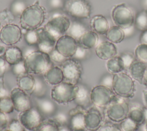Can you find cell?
Wrapping results in <instances>:
<instances>
[{
  "label": "cell",
  "instance_id": "cell-19",
  "mask_svg": "<svg viewBox=\"0 0 147 131\" xmlns=\"http://www.w3.org/2000/svg\"><path fill=\"white\" fill-rule=\"evenodd\" d=\"M87 109L77 105L71 109L68 113L70 116L69 125L72 129L84 128V114Z\"/></svg>",
  "mask_w": 147,
  "mask_h": 131
},
{
  "label": "cell",
  "instance_id": "cell-35",
  "mask_svg": "<svg viewBox=\"0 0 147 131\" xmlns=\"http://www.w3.org/2000/svg\"><path fill=\"white\" fill-rule=\"evenodd\" d=\"M136 59L145 63H147V44H140L134 50Z\"/></svg>",
  "mask_w": 147,
  "mask_h": 131
},
{
  "label": "cell",
  "instance_id": "cell-29",
  "mask_svg": "<svg viewBox=\"0 0 147 131\" xmlns=\"http://www.w3.org/2000/svg\"><path fill=\"white\" fill-rule=\"evenodd\" d=\"M106 66L108 72L112 74H118L125 70L120 56H115L107 60Z\"/></svg>",
  "mask_w": 147,
  "mask_h": 131
},
{
  "label": "cell",
  "instance_id": "cell-56",
  "mask_svg": "<svg viewBox=\"0 0 147 131\" xmlns=\"http://www.w3.org/2000/svg\"><path fill=\"white\" fill-rule=\"evenodd\" d=\"M144 113V116H145V122H147V106H144L142 107Z\"/></svg>",
  "mask_w": 147,
  "mask_h": 131
},
{
  "label": "cell",
  "instance_id": "cell-51",
  "mask_svg": "<svg viewBox=\"0 0 147 131\" xmlns=\"http://www.w3.org/2000/svg\"><path fill=\"white\" fill-rule=\"evenodd\" d=\"M2 78L3 77L0 78V98L5 96H8V92L3 85Z\"/></svg>",
  "mask_w": 147,
  "mask_h": 131
},
{
  "label": "cell",
  "instance_id": "cell-2",
  "mask_svg": "<svg viewBox=\"0 0 147 131\" xmlns=\"http://www.w3.org/2000/svg\"><path fill=\"white\" fill-rule=\"evenodd\" d=\"M24 60L27 72L34 75H43L53 66L49 54L38 49L26 54Z\"/></svg>",
  "mask_w": 147,
  "mask_h": 131
},
{
  "label": "cell",
  "instance_id": "cell-63",
  "mask_svg": "<svg viewBox=\"0 0 147 131\" xmlns=\"http://www.w3.org/2000/svg\"><path fill=\"white\" fill-rule=\"evenodd\" d=\"M0 78H1V77H0Z\"/></svg>",
  "mask_w": 147,
  "mask_h": 131
},
{
  "label": "cell",
  "instance_id": "cell-3",
  "mask_svg": "<svg viewBox=\"0 0 147 131\" xmlns=\"http://www.w3.org/2000/svg\"><path fill=\"white\" fill-rule=\"evenodd\" d=\"M112 90L120 98H132L136 91L134 80L130 75L123 72L113 74Z\"/></svg>",
  "mask_w": 147,
  "mask_h": 131
},
{
  "label": "cell",
  "instance_id": "cell-32",
  "mask_svg": "<svg viewBox=\"0 0 147 131\" xmlns=\"http://www.w3.org/2000/svg\"><path fill=\"white\" fill-rule=\"evenodd\" d=\"M127 117L136 122L139 126L145 122L142 107L133 106L130 108Z\"/></svg>",
  "mask_w": 147,
  "mask_h": 131
},
{
  "label": "cell",
  "instance_id": "cell-41",
  "mask_svg": "<svg viewBox=\"0 0 147 131\" xmlns=\"http://www.w3.org/2000/svg\"><path fill=\"white\" fill-rule=\"evenodd\" d=\"M11 71L16 77L21 75L28 73L25 66L24 60H23L18 63L11 66Z\"/></svg>",
  "mask_w": 147,
  "mask_h": 131
},
{
  "label": "cell",
  "instance_id": "cell-54",
  "mask_svg": "<svg viewBox=\"0 0 147 131\" xmlns=\"http://www.w3.org/2000/svg\"><path fill=\"white\" fill-rule=\"evenodd\" d=\"M142 93L144 102H145L146 105L147 106V90H144L142 91Z\"/></svg>",
  "mask_w": 147,
  "mask_h": 131
},
{
  "label": "cell",
  "instance_id": "cell-60",
  "mask_svg": "<svg viewBox=\"0 0 147 131\" xmlns=\"http://www.w3.org/2000/svg\"><path fill=\"white\" fill-rule=\"evenodd\" d=\"M145 131H147V122H146V124H145Z\"/></svg>",
  "mask_w": 147,
  "mask_h": 131
},
{
  "label": "cell",
  "instance_id": "cell-33",
  "mask_svg": "<svg viewBox=\"0 0 147 131\" xmlns=\"http://www.w3.org/2000/svg\"><path fill=\"white\" fill-rule=\"evenodd\" d=\"M135 28L142 32L147 30V11L143 10L138 12L134 18Z\"/></svg>",
  "mask_w": 147,
  "mask_h": 131
},
{
  "label": "cell",
  "instance_id": "cell-57",
  "mask_svg": "<svg viewBox=\"0 0 147 131\" xmlns=\"http://www.w3.org/2000/svg\"><path fill=\"white\" fill-rule=\"evenodd\" d=\"M143 83H145V84H147V66L145 71V74L144 75V78H143Z\"/></svg>",
  "mask_w": 147,
  "mask_h": 131
},
{
  "label": "cell",
  "instance_id": "cell-38",
  "mask_svg": "<svg viewBox=\"0 0 147 131\" xmlns=\"http://www.w3.org/2000/svg\"><path fill=\"white\" fill-rule=\"evenodd\" d=\"M59 125L69 124L70 116L68 113L63 110H57L52 117Z\"/></svg>",
  "mask_w": 147,
  "mask_h": 131
},
{
  "label": "cell",
  "instance_id": "cell-14",
  "mask_svg": "<svg viewBox=\"0 0 147 131\" xmlns=\"http://www.w3.org/2000/svg\"><path fill=\"white\" fill-rule=\"evenodd\" d=\"M9 96L13 102L14 110L17 112L26 111L33 106L29 95L19 87L13 88Z\"/></svg>",
  "mask_w": 147,
  "mask_h": 131
},
{
  "label": "cell",
  "instance_id": "cell-30",
  "mask_svg": "<svg viewBox=\"0 0 147 131\" xmlns=\"http://www.w3.org/2000/svg\"><path fill=\"white\" fill-rule=\"evenodd\" d=\"M87 30V26L83 23L79 21H74L71 22L67 34L74 37L78 41L80 37Z\"/></svg>",
  "mask_w": 147,
  "mask_h": 131
},
{
  "label": "cell",
  "instance_id": "cell-24",
  "mask_svg": "<svg viewBox=\"0 0 147 131\" xmlns=\"http://www.w3.org/2000/svg\"><path fill=\"white\" fill-rule=\"evenodd\" d=\"M146 63L136 60L128 69L130 76L140 84L143 83V78L146 68Z\"/></svg>",
  "mask_w": 147,
  "mask_h": 131
},
{
  "label": "cell",
  "instance_id": "cell-50",
  "mask_svg": "<svg viewBox=\"0 0 147 131\" xmlns=\"http://www.w3.org/2000/svg\"><path fill=\"white\" fill-rule=\"evenodd\" d=\"M65 2L63 0H50L49 3L52 7L55 9H60L64 7Z\"/></svg>",
  "mask_w": 147,
  "mask_h": 131
},
{
  "label": "cell",
  "instance_id": "cell-34",
  "mask_svg": "<svg viewBox=\"0 0 147 131\" xmlns=\"http://www.w3.org/2000/svg\"><path fill=\"white\" fill-rule=\"evenodd\" d=\"M14 110V105L9 95L0 98V111L5 113L10 114Z\"/></svg>",
  "mask_w": 147,
  "mask_h": 131
},
{
  "label": "cell",
  "instance_id": "cell-21",
  "mask_svg": "<svg viewBox=\"0 0 147 131\" xmlns=\"http://www.w3.org/2000/svg\"><path fill=\"white\" fill-rule=\"evenodd\" d=\"M90 26L91 30L98 34H106L110 28L107 18L100 14L95 15L91 18Z\"/></svg>",
  "mask_w": 147,
  "mask_h": 131
},
{
  "label": "cell",
  "instance_id": "cell-7",
  "mask_svg": "<svg viewBox=\"0 0 147 131\" xmlns=\"http://www.w3.org/2000/svg\"><path fill=\"white\" fill-rule=\"evenodd\" d=\"M63 8L67 14L78 20L89 18L92 9L88 0H67Z\"/></svg>",
  "mask_w": 147,
  "mask_h": 131
},
{
  "label": "cell",
  "instance_id": "cell-52",
  "mask_svg": "<svg viewBox=\"0 0 147 131\" xmlns=\"http://www.w3.org/2000/svg\"><path fill=\"white\" fill-rule=\"evenodd\" d=\"M140 44H147V30L142 32L140 37Z\"/></svg>",
  "mask_w": 147,
  "mask_h": 131
},
{
  "label": "cell",
  "instance_id": "cell-13",
  "mask_svg": "<svg viewBox=\"0 0 147 131\" xmlns=\"http://www.w3.org/2000/svg\"><path fill=\"white\" fill-rule=\"evenodd\" d=\"M78 45L76 39L65 34L57 40L55 49L65 58H71L74 56Z\"/></svg>",
  "mask_w": 147,
  "mask_h": 131
},
{
  "label": "cell",
  "instance_id": "cell-8",
  "mask_svg": "<svg viewBox=\"0 0 147 131\" xmlns=\"http://www.w3.org/2000/svg\"><path fill=\"white\" fill-rule=\"evenodd\" d=\"M64 75V81L74 85L79 83L81 79L83 68L79 60L73 57L66 59L60 67Z\"/></svg>",
  "mask_w": 147,
  "mask_h": 131
},
{
  "label": "cell",
  "instance_id": "cell-20",
  "mask_svg": "<svg viewBox=\"0 0 147 131\" xmlns=\"http://www.w3.org/2000/svg\"><path fill=\"white\" fill-rule=\"evenodd\" d=\"M77 85L78 91L74 102L77 105L81 106L87 109V108H89L92 104L90 98L91 89H90L86 84L83 83H79Z\"/></svg>",
  "mask_w": 147,
  "mask_h": 131
},
{
  "label": "cell",
  "instance_id": "cell-59",
  "mask_svg": "<svg viewBox=\"0 0 147 131\" xmlns=\"http://www.w3.org/2000/svg\"><path fill=\"white\" fill-rule=\"evenodd\" d=\"M72 131H90L87 130V129L84 128H81V129H72Z\"/></svg>",
  "mask_w": 147,
  "mask_h": 131
},
{
  "label": "cell",
  "instance_id": "cell-6",
  "mask_svg": "<svg viewBox=\"0 0 147 131\" xmlns=\"http://www.w3.org/2000/svg\"><path fill=\"white\" fill-rule=\"evenodd\" d=\"M111 16L115 25L124 30L130 29L134 25V17L133 12L124 3L114 6Z\"/></svg>",
  "mask_w": 147,
  "mask_h": 131
},
{
  "label": "cell",
  "instance_id": "cell-17",
  "mask_svg": "<svg viewBox=\"0 0 147 131\" xmlns=\"http://www.w3.org/2000/svg\"><path fill=\"white\" fill-rule=\"evenodd\" d=\"M36 106L44 118H51L58 110L56 103L47 97L36 98Z\"/></svg>",
  "mask_w": 147,
  "mask_h": 131
},
{
  "label": "cell",
  "instance_id": "cell-22",
  "mask_svg": "<svg viewBox=\"0 0 147 131\" xmlns=\"http://www.w3.org/2000/svg\"><path fill=\"white\" fill-rule=\"evenodd\" d=\"M43 78L47 84L51 86L57 85L64 81V75L60 67L52 66L44 74Z\"/></svg>",
  "mask_w": 147,
  "mask_h": 131
},
{
  "label": "cell",
  "instance_id": "cell-61",
  "mask_svg": "<svg viewBox=\"0 0 147 131\" xmlns=\"http://www.w3.org/2000/svg\"><path fill=\"white\" fill-rule=\"evenodd\" d=\"M3 131H10V130H8V129H5V130H4Z\"/></svg>",
  "mask_w": 147,
  "mask_h": 131
},
{
  "label": "cell",
  "instance_id": "cell-10",
  "mask_svg": "<svg viewBox=\"0 0 147 131\" xmlns=\"http://www.w3.org/2000/svg\"><path fill=\"white\" fill-rule=\"evenodd\" d=\"M116 97L113 90L102 85H97L91 89L92 103L98 107H106Z\"/></svg>",
  "mask_w": 147,
  "mask_h": 131
},
{
  "label": "cell",
  "instance_id": "cell-37",
  "mask_svg": "<svg viewBox=\"0 0 147 131\" xmlns=\"http://www.w3.org/2000/svg\"><path fill=\"white\" fill-rule=\"evenodd\" d=\"M139 125L129 117L126 118L120 122V129L122 131H137Z\"/></svg>",
  "mask_w": 147,
  "mask_h": 131
},
{
  "label": "cell",
  "instance_id": "cell-49",
  "mask_svg": "<svg viewBox=\"0 0 147 131\" xmlns=\"http://www.w3.org/2000/svg\"><path fill=\"white\" fill-rule=\"evenodd\" d=\"M7 64L5 58L0 56V77H3L7 68Z\"/></svg>",
  "mask_w": 147,
  "mask_h": 131
},
{
  "label": "cell",
  "instance_id": "cell-9",
  "mask_svg": "<svg viewBox=\"0 0 147 131\" xmlns=\"http://www.w3.org/2000/svg\"><path fill=\"white\" fill-rule=\"evenodd\" d=\"M71 22L65 16L57 15L52 17L44 26L55 39L57 40L67 33Z\"/></svg>",
  "mask_w": 147,
  "mask_h": 131
},
{
  "label": "cell",
  "instance_id": "cell-62",
  "mask_svg": "<svg viewBox=\"0 0 147 131\" xmlns=\"http://www.w3.org/2000/svg\"><path fill=\"white\" fill-rule=\"evenodd\" d=\"M1 21H0V30H1Z\"/></svg>",
  "mask_w": 147,
  "mask_h": 131
},
{
  "label": "cell",
  "instance_id": "cell-18",
  "mask_svg": "<svg viewBox=\"0 0 147 131\" xmlns=\"http://www.w3.org/2000/svg\"><path fill=\"white\" fill-rule=\"evenodd\" d=\"M95 52L100 59L108 60L117 56L118 51L115 44L109 41H104L96 45Z\"/></svg>",
  "mask_w": 147,
  "mask_h": 131
},
{
  "label": "cell",
  "instance_id": "cell-45",
  "mask_svg": "<svg viewBox=\"0 0 147 131\" xmlns=\"http://www.w3.org/2000/svg\"><path fill=\"white\" fill-rule=\"evenodd\" d=\"M14 17V15L10 10L5 9L0 11V21L1 20H2L5 22H7V24H10L13 21Z\"/></svg>",
  "mask_w": 147,
  "mask_h": 131
},
{
  "label": "cell",
  "instance_id": "cell-43",
  "mask_svg": "<svg viewBox=\"0 0 147 131\" xmlns=\"http://www.w3.org/2000/svg\"><path fill=\"white\" fill-rule=\"evenodd\" d=\"M96 131H122L119 126L111 121L103 122L102 125Z\"/></svg>",
  "mask_w": 147,
  "mask_h": 131
},
{
  "label": "cell",
  "instance_id": "cell-44",
  "mask_svg": "<svg viewBox=\"0 0 147 131\" xmlns=\"http://www.w3.org/2000/svg\"><path fill=\"white\" fill-rule=\"evenodd\" d=\"M113 82V74L111 73H107L103 75L100 80L99 84L105 86L112 89Z\"/></svg>",
  "mask_w": 147,
  "mask_h": 131
},
{
  "label": "cell",
  "instance_id": "cell-23",
  "mask_svg": "<svg viewBox=\"0 0 147 131\" xmlns=\"http://www.w3.org/2000/svg\"><path fill=\"white\" fill-rule=\"evenodd\" d=\"M3 57L7 63L10 66L16 64L24 59L21 49L17 46L12 45L7 48L3 54Z\"/></svg>",
  "mask_w": 147,
  "mask_h": 131
},
{
  "label": "cell",
  "instance_id": "cell-25",
  "mask_svg": "<svg viewBox=\"0 0 147 131\" xmlns=\"http://www.w3.org/2000/svg\"><path fill=\"white\" fill-rule=\"evenodd\" d=\"M99 41V36L95 32L88 30L78 40V44L90 49L96 47Z\"/></svg>",
  "mask_w": 147,
  "mask_h": 131
},
{
  "label": "cell",
  "instance_id": "cell-11",
  "mask_svg": "<svg viewBox=\"0 0 147 131\" xmlns=\"http://www.w3.org/2000/svg\"><path fill=\"white\" fill-rule=\"evenodd\" d=\"M44 118L36 106L20 113L18 115V120L25 129L29 131H34Z\"/></svg>",
  "mask_w": 147,
  "mask_h": 131
},
{
  "label": "cell",
  "instance_id": "cell-4",
  "mask_svg": "<svg viewBox=\"0 0 147 131\" xmlns=\"http://www.w3.org/2000/svg\"><path fill=\"white\" fill-rule=\"evenodd\" d=\"M78 85L63 81L53 86L51 91V97L56 103L67 105L74 101L77 94Z\"/></svg>",
  "mask_w": 147,
  "mask_h": 131
},
{
  "label": "cell",
  "instance_id": "cell-1",
  "mask_svg": "<svg viewBox=\"0 0 147 131\" xmlns=\"http://www.w3.org/2000/svg\"><path fill=\"white\" fill-rule=\"evenodd\" d=\"M46 16L45 7L37 1L34 4L27 6L20 16L21 27L26 31L36 30L44 24Z\"/></svg>",
  "mask_w": 147,
  "mask_h": 131
},
{
  "label": "cell",
  "instance_id": "cell-58",
  "mask_svg": "<svg viewBox=\"0 0 147 131\" xmlns=\"http://www.w3.org/2000/svg\"><path fill=\"white\" fill-rule=\"evenodd\" d=\"M5 50H6V49L4 47H3L2 45H0V56L4 54Z\"/></svg>",
  "mask_w": 147,
  "mask_h": 131
},
{
  "label": "cell",
  "instance_id": "cell-16",
  "mask_svg": "<svg viewBox=\"0 0 147 131\" xmlns=\"http://www.w3.org/2000/svg\"><path fill=\"white\" fill-rule=\"evenodd\" d=\"M38 34V41L37 45L38 49L49 54L54 49L57 41L44 28H40L36 30Z\"/></svg>",
  "mask_w": 147,
  "mask_h": 131
},
{
  "label": "cell",
  "instance_id": "cell-55",
  "mask_svg": "<svg viewBox=\"0 0 147 131\" xmlns=\"http://www.w3.org/2000/svg\"><path fill=\"white\" fill-rule=\"evenodd\" d=\"M141 5L144 10L147 11V0H142Z\"/></svg>",
  "mask_w": 147,
  "mask_h": 131
},
{
  "label": "cell",
  "instance_id": "cell-47",
  "mask_svg": "<svg viewBox=\"0 0 147 131\" xmlns=\"http://www.w3.org/2000/svg\"><path fill=\"white\" fill-rule=\"evenodd\" d=\"M49 56L52 61L56 63L61 64L67 59L60 53H59L55 49L49 53Z\"/></svg>",
  "mask_w": 147,
  "mask_h": 131
},
{
  "label": "cell",
  "instance_id": "cell-26",
  "mask_svg": "<svg viewBox=\"0 0 147 131\" xmlns=\"http://www.w3.org/2000/svg\"><path fill=\"white\" fill-rule=\"evenodd\" d=\"M17 83L18 87L30 94L35 85V78L32 74L26 73L17 77Z\"/></svg>",
  "mask_w": 147,
  "mask_h": 131
},
{
  "label": "cell",
  "instance_id": "cell-36",
  "mask_svg": "<svg viewBox=\"0 0 147 131\" xmlns=\"http://www.w3.org/2000/svg\"><path fill=\"white\" fill-rule=\"evenodd\" d=\"M26 7V3L23 0H15L11 4L10 10L14 16H20Z\"/></svg>",
  "mask_w": 147,
  "mask_h": 131
},
{
  "label": "cell",
  "instance_id": "cell-27",
  "mask_svg": "<svg viewBox=\"0 0 147 131\" xmlns=\"http://www.w3.org/2000/svg\"><path fill=\"white\" fill-rule=\"evenodd\" d=\"M34 76L35 78V85L30 95H33L35 98H41L47 97L48 87L43 76L41 75H35Z\"/></svg>",
  "mask_w": 147,
  "mask_h": 131
},
{
  "label": "cell",
  "instance_id": "cell-48",
  "mask_svg": "<svg viewBox=\"0 0 147 131\" xmlns=\"http://www.w3.org/2000/svg\"><path fill=\"white\" fill-rule=\"evenodd\" d=\"M8 124L6 114L0 111V131L5 130L7 127Z\"/></svg>",
  "mask_w": 147,
  "mask_h": 131
},
{
  "label": "cell",
  "instance_id": "cell-53",
  "mask_svg": "<svg viewBox=\"0 0 147 131\" xmlns=\"http://www.w3.org/2000/svg\"><path fill=\"white\" fill-rule=\"evenodd\" d=\"M59 131H72V129L68 124L59 125Z\"/></svg>",
  "mask_w": 147,
  "mask_h": 131
},
{
  "label": "cell",
  "instance_id": "cell-46",
  "mask_svg": "<svg viewBox=\"0 0 147 131\" xmlns=\"http://www.w3.org/2000/svg\"><path fill=\"white\" fill-rule=\"evenodd\" d=\"M88 50L89 49L79 45L74 56H73V58L78 60L86 59L88 54Z\"/></svg>",
  "mask_w": 147,
  "mask_h": 131
},
{
  "label": "cell",
  "instance_id": "cell-39",
  "mask_svg": "<svg viewBox=\"0 0 147 131\" xmlns=\"http://www.w3.org/2000/svg\"><path fill=\"white\" fill-rule=\"evenodd\" d=\"M25 40L27 44L29 46L37 45L38 41L37 30L26 31L25 35Z\"/></svg>",
  "mask_w": 147,
  "mask_h": 131
},
{
  "label": "cell",
  "instance_id": "cell-12",
  "mask_svg": "<svg viewBox=\"0 0 147 131\" xmlns=\"http://www.w3.org/2000/svg\"><path fill=\"white\" fill-rule=\"evenodd\" d=\"M22 36L21 28L16 24H5L0 30V41L6 45L12 46L19 43Z\"/></svg>",
  "mask_w": 147,
  "mask_h": 131
},
{
  "label": "cell",
  "instance_id": "cell-31",
  "mask_svg": "<svg viewBox=\"0 0 147 131\" xmlns=\"http://www.w3.org/2000/svg\"><path fill=\"white\" fill-rule=\"evenodd\" d=\"M34 131H59V125L53 118H44Z\"/></svg>",
  "mask_w": 147,
  "mask_h": 131
},
{
  "label": "cell",
  "instance_id": "cell-15",
  "mask_svg": "<svg viewBox=\"0 0 147 131\" xmlns=\"http://www.w3.org/2000/svg\"><path fill=\"white\" fill-rule=\"evenodd\" d=\"M103 117L99 107L94 106L87 109L84 114V126L90 131H96L103 124Z\"/></svg>",
  "mask_w": 147,
  "mask_h": 131
},
{
  "label": "cell",
  "instance_id": "cell-5",
  "mask_svg": "<svg viewBox=\"0 0 147 131\" xmlns=\"http://www.w3.org/2000/svg\"><path fill=\"white\" fill-rule=\"evenodd\" d=\"M129 109V105L125 99L116 95L106 107L105 115L109 121L120 123L127 117Z\"/></svg>",
  "mask_w": 147,
  "mask_h": 131
},
{
  "label": "cell",
  "instance_id": "cell-42",
  "mask_svg": "<svg viewBox=\"0 0 147 131\" xmlns=\"http://www.w3.org/2000/svg\"><path fill=\"white\" fill-rule=\"evenodd\" d=\"M7 129L10 131H25V128L18 119H13L7 125Z\"/></svg>",
  "mask_w": 147,
  "mask_h": 131
},
{
  "label": "cell",
  "instance_id": "cell-28",
  "mask_svg": "<svg viewBox=\"0 0 147 131\" xmlns=\"http://www.w3.org/2000/svg\"><path fill=\"white\" fill-rule=\"evenodd\" d=\"M106 36L109 41L114 44H118L124 40L125 33V30L122 28L114 25L109 28Z\"/></svg>",
  "mask_w": 147,
  "mask_h": 131
},
{
  "label": "cell",
  "instance_id": "cell-40",
  "mask_svg": "<svg viewBox=\"0 0 147 131\" xmlns=\"http://www.w3.org/2000/svg\"><path fill=\"white\" fill-rule=\"evenodd\" d=\"M119 56L122 60L125 70H128L131 64L136 60L134 55L130 52H123Z\"/></svg>",
  "mask_w": 147,
  "mask_h": 131
}]
</instances>
